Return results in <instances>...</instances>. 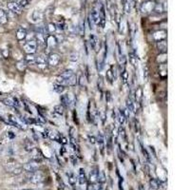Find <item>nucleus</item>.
<instances>
[{
	"label": "nucleus",
	"instance_id": "nucleus-51",
	"mask_svg": "<svg viewBox=\"0 0 190 190\" xmlns=\"http://www.w3.org/2000/svg\"><path fill=\"white\" fill-rule=\"evenodd\" d=\"M88 142H89L90 143H92V144H93V143H96V137L93 136V135H88Z\"/></svg>",
	"mask_w": 190,
	"mask_h": 190
},
{
	"label": "nucleus",
	"instance_id": "nucleus-23",
	"mask_svg": "<svg viewBox=\"0 0 190 190\" xmlns=\"http://www.w3.org/2000/svg\"><path fill=\"white\" fill-rule=\"evenodd\" d=\"M23 147H24V149L26 151H28V152H31L33 148H35V146H34V143L32 140L30 139H25L24 141V143H23Z\"/></svg>",
	"mask_w": 190,
	"mask_h": 190
},
{
	"label": "nucleus",
	"instance_id": "nucleus-37",
	"mask_svg": "<svg viewBox=\"0 0 190 190\" xmlns=\"http://www.w3.org/2000/svg\"><path fill=\"white\" fill-rule=\"evenodd\" d=\"M53 112L56 113L58 115H63L65 112V107L63 106L62 105H57L53 107Z\"/></svg>",
	"mask_w": 190,
	"mask_h": 190
},
{
	"label": "nucleus",
	"instance_id": "nucleus-44",
	"mask_svg": "<svg viewBox=\"0 0 190 190\" xmlns=\"http://www.w3.org/2000/svg\"><path fill=\"white\" fill-rule=\"evenodd\" d=\"M26 63L22 60V61H19V62H17V64H16V68L18 69V70H20V71H23L26 69Z\"/></svg>",
	"mask_w": 190,
	"mask_h": 190
},
{
	"label": "nucleus",
	"instance_id": "nucleus-54",
	"mask_svg": "<svg viewBox=\"0 0 190 190\" xmlns=\"http://www.w3.org/2000/svg\"><path fill=\"white\" fill-rule=\"evenodd\" d=\"M7 135H8V136L9 137H10V139L12 140V139H13L14 137H15V134H13V132H11V131H9L8 133H7Z\"/></svg>",
	"mask_w": 190,
	"mask_h": 190
},
{
	"label": "nucleus",
	"instance_id": "nucleus-35",
	"mask_svg": "<svg viewBox=\"0 0 190 190\" xmlns=\"http://www.w3.org/2000/svg\"><path fill=\"white\" fill-rule=\"evenodd\" d=\"M106 181V173L105 171H99V174H98V179H97V183L99 184H105Z\"/></svg>",
	"mask_w": 190,
	"mask_h": 190
},
{
	"label": "nucleus",
	"instance_id": "nucleus-45",
	"mask_svg": "<svg viewBox=\"0 0 190 190\" xmlns=\"http://www.w3.org/2000/svg\"><path fill=\"white\" fill-rule=\"evenodd\" d=\"M118 135L123 139V140H126V134H125V130L123 126L121 125L120 128L118 129Z\"/></svg>",
	"mask_w": 190,
	"mask_h": 190
},
{
	"label": "nucleus",
	"instance_id": "nucleus-31",
	"mask_svg": "<svg viewBox=\"0 0 190 190\" xmlns=\"http://www.w3.org/2000/svg\"><path fill=\"white\" fill-rule=\"evenodd\" d=\"M121 78H122V82L124 85L128 84L129 83V72L125 69H124L122 71H121Z\"/></svg>",
	"mask_w": 190,
	"mask_h": 190
},
{
	"label": "nucleus",
	"instance_id": "nucleus-1",
	"mask_svg": "<svg viewBox=\"0 0 190 190\" xmlns=\"http://www.w3.org/2000/svg\"><path fill=\"white\" fill-rule=\"evenodd\" d=\"M4 167L8 173H11L13 175H19L23 171L22 166L13 160H10L9 162H7V164L4 166Z\"/></svg>",
	"mask_w": 190,
	"mask_h": 190
},
{
	"label": "nucleus",
	"instance_id": "nucleus-4",
	"mask_svg": "<svg viewBox=\"0 0 190 190\" xmlns=\"http://www.w3.org/2000/svg\"><path fill=\"white\" fill-rule=\"evenodd\" d=\"M154 7H155V2L153 1V0H146V1H143V4L141 5L140 10H141L142 13L148 14L153 12Z\"/></svg>",
	"mask_w": 190,
	"mask_h": 190
},
{
	"label": "nucleus",
	"instance_id": "nucleus-10",
	"mask_svg": "<svg viewBox=\"0 0 190 190\" xmlns=\"http://www.w3.org/2000/svg\"><path fill=\"white\" fill-rule=\"evenodd\" d=\"M60 102H61V105L64 107H69L72 105V103H73V98L71 97V94H69V93L61 94Z\"/></svg>",
	"mask_w": 190,
	"mask_h": 190
},
{
	"label": "nucleus",
	"instance_id": "nucleus-52",
	"mask_svg": "<svg viewBox=\"0 0 190 190\" xmlns=\"http://www.w3.org/2000/svg\"><path fill=\"white\" fill-rule=\"evenodd\" d=\"M88 24H89V29L90 30H93L94 29V23L91 19V17L88 16Z\"/></svg>",
	"mask_w": 190,
	"mask_h": 190
},
{
	"label": "nucleus",
	"instance_id": "nucleus-29",
	"mask_svg": "<svg viewBox=\"0 0 190 190\" xmlns=\"http://www.w3.org/2000/svg\"><path fill=\"white\" fill-rule=\"evenodd\" d=\"M67 177H68V181H69V184L73 186L76 184V181H77L75 174L73 172H71V171H69V172H67Z\"/></svg>",
	"mask_w": 190,
	"mask_h": 190
},
{
	"label": "nucleus",
	"instance_id": "nucleus-19",
	"mask_svg": "<svg viewBox=\"0 0 190 190\" xmlns=\"http://www.w3.org/2000/svg\"><path fill=\"white\" fill-rule=\"evenodd\" d=\"M78 182L81 185H83L85 184H87L88 182V178H87V175H86V172H85V169L84 168H80L79 169V173H78Z\"/></svg>",
	"mask_w": 190,
	"mask_h": 190
},
{
	"label": "nucleus",
	"instance_id": "nucleus-18",
	"mask_svg": "<svg viewBox=\"0 0 190 190\" xmlns=\"http://www.w3.org/2000/svg\"><path fill=\"white\" fill-rule=\"evenodd\" d=\"M31 153H32V160H33V161H35V162H40L41 161H42V159H43V155H42V153H41V151L38 149V148H33L32 151H31Z\"/></svg>",
	"mask_w": 190,
	"mask_h": 190
},
{
	"label": "nucleus",
	"instance_id": "nucleus-42",
	"mask_svg": "<svg viewBox=\"0 0 190 190\" xmlns=\"http://www.w3.org/2000/svg\"><path fill=\"white\" fill-rule=\"evenodd\" d=\"M140 147H141V150H142L143 154V157L146 158V160H147V162H151V159H150V156H149V154H148V152H147V150L146 148H144V147H143L142 143H140Z\"/></svg>",
	"mask_w": 190,
	"mask_h": 190
},
{
	"label": "nucleus",
	"instance_id": "nucleus-25",
	"mask_svg": "<svg viewBox=\"0 0 190 190\" xmlns=\"http://www.w3.org/2000/svg\"><path fill=\"white\" fill-rule=\"evenodd\" d=\"M35 59L36 56H34V54H27L25 56L24 62L26 63V65H35Z\"/></svg>",
	"mask_w": 190,
	"mask_h": 190
},
{
	"label": "nucleus",
	"instance_id": "nucleus-3",
	"mask_svg": "<svg viewBox=\"0 0 190 190\" xmlns=\"http://www.w3.org/2000/svg\"><path fill=\"white\" fill-rule=\"evenodd\" d=\"M9 117V123H10L11 125H13V126H15V128L19 129L21 130H25L27 129V124L26 122L24 121L23 118H17L16 116L14 115H12V114H9L8 115Z\"/></svg>",
	"mask_w": 190,
	"mask_h": 190
},
{
	"label": "nucleus",
	"instance_id": "nucleus-11",
	"mask_svg": "<svg viewBox=\"0 0 190 190\" xmlns=\"http://www.w3.org/2000/svg\"><path fill=\"white\" fill-rule=\"evenodd\" d=\"M7 6H8L9 10H10L13 13H15V14H21L22 13L23 8L19 4H18L16 1H10V2H8Z\"/></svg>",
	"mask_w": 190,
	"mask_h": 190
},
{
	"label": "nucleus",
	"instance_id": "nucleus-27",
	"mask_svg": "<svg viewBox=\"0 0 190 190\" xmlns=\"http://www.w3.org/2000/svg\"><path fill=\"white\" fill-rule=\"evenodd\" d=\"M117 119H118V122H119L120 125H123L125 123L126 115H125V110H119V111H118V115H117Z\"/></svg>",
	"mask_w": 190,
	"mask_h": 190
},
{
	"label": "nucleus",
	"instance_id": "nucleus-5",
	"mask_svg": "<svg viewBox=\"0 0 190 190\" xmlns=\"http://www.w3.org/2000/svg\"><path fill=\"white\" fill-rule=\"evenodd\" d=\"M37 43L35 40H30L24 45L23 50L27 54H34L37 50Z\"/></svg>",
	"mask_w": 190,
	"mask_h": 190
},
{
	"label": "nucleus",
	"instance_id": "nucleus-47",
	"mask_svg": "<svg viewBox=\"0 0 190 190\" xmlns=\"http://www.w3.org/2000/svg\"><path fill=\"white\" fill-rule=\"evenodd\" d=\"M143 81H147L148 79V69L147 65H144L143 67Z\"/></svg>",
	"mask_w": 190,
	"mask_h": 190
},
{
	"label": "nucleus",
	"instance_id": "nucleus-39",
	"mask_svg": "<svg viewBox=\"0 0 190 190\" xmlns=\"http://www.w3.org/2000/svg\"><path fill=\"white\" fill-rule=\"evenodd\" d=\"M159 73L162 77H166L167 75V69H166V64H161L160 65V72Z\"/></svg>",
	"mask_w": 190,
	"mask_h": 190
},
{
	"label": "nucleus",
	"instance_id": "nucleus-2",
	"mask_svg": "<svg viewBox=\"0 0 190 190\" xmlns=\"http://www.w3.org/2000/svg\"><path fill=\"white\" fill-rule=\"evenodd\" d=\"M27 179H28L30 183L37 184H41L42 182H44L45 176L41 171L36 170L34 172H29L28 175H27Z\"/></svg>",
	"mask_w": 190,
	"mask_h": 190
},
{
	"label": "nucleus",
	"instance_id": "nucleus-12",
	"mask_svg": "<svg viewBox=\"0 0 190 190\" xmlns=\"http://www.w3.org/2000/svg\"><path fill=\"white\" fill-rule=\"evenodd\" d=\"M35 65L37 66L39 69H44L48 67V61H47V57L45 55H38L36 56L35 59Z\"/></svg>",
	"mask_w": 190,
	"mask_h": 190
},
{
	"label": "nucleus",
	"instance_id": "nucleus-17",
	"mask_svg": "<svg viewBox=\"0 0 190 190\" xmlns=\"http://www.w3.org/2000/svg\"><path fill=\"white\" fill-rule=\"evenodd\" d=\"M89 16L91 17L94 25H99V22H100V13H99V9L93 8L91 13H90V14H89Z\"/></svg>",
	"mask_w": 190,
	"mask_h": 190
},
{
	"label": "nucleus",
	"instance_id": "nucleus-48",
	"mask_svg": "<svg viewBox=\"0 0 190 190\" xmlns=\"http://www.w3.org/2000/svg\"><path fill=\"white\" fill-rule=\"evenodd\" d=\"M55 25H56V28L59 29V30H61V31H64V30L67 29V25H66V22H65L64 20L59 21V22H58L57 24H55Z\"/></svg>",
	"mask_w": 190,
	"mask_h": 190
},
{
	"label": "nucleus",
	"instance_id": "nucleus-30",
	"mask_svg": "<svg viewBox=\"0 0 190 190\" xmlns=\"http://www.w3.org/2000/svg\"><path fill=\"white\" fill-rule=\"evenodd\" d=\"M8 22V14L4 10L0 9V26H3Z\"/></svg>",
	"mask_w": 190,
	"mask_h": 190
},
{
	"label": "nucleus",
	"instance_id": "nucleus-7",
	"mask_svg": "<svg viewBox=\"0 0 190 190\" xmlns=\"http://www.w3.org/2000/svg\"><path fill=\"white\" fill-rule=\"evenodd\" d=\"M59 41L57 37L53 34H48L46 36V40H45V45H47L48 49H55L57 47Z\"/></svg>",
	"mask_w": 190,
	"mask_h": 190
},
{
	"label": "nucleus",
	"instance_id": "nucleus-26",
	"mask_svg": "<svg viewBox=\"0 0 190 190\" xmlns=\"http://www.w3.org/2000/svg\"><path fill=\"white\" fill-rule=\"evenodd\" d=\"M142 101H143V89L142 88H138L136 89V91H135V102L141 105Z\"/></svg>",
	"mask_w": 190,
	"mask_h": 190
},
{
	"label": "nucleus",
	"instance_id": "nucleus-55",
	"mask_svg": "<svg viewBox=\"0 0 190 190\" xmlns=\"http://www.w3.org/2000/svg\"><path fill=\"white\" fill-rule=\"evenodd\" d=\"M118 155H119V158H120V160L122 161V162H124V159H123V154H121V149H120V146H119V147H118Z\"/></svg>",
	"mask_w": 190,
	"mask_h": 190
},
{
	"label": "nucleus",
	"instance_id": "nucleus-16",
	"mask_svg": "<svg viewBox=\"0 0 190 190\" xmlns=\"http://www.w3.org/2000/svg\"><path fill=\"white\" fill-rule=\"evenodd\" d=\"M125 106H126V110H128L129 112L136 113V105H135V102L133 101L132 98H130V97L126 98Z\"/></svg>",
	"mask_w": 190,
	"mask_h": 190
},
{
	"label": "nucleus",
	"instance_id": "nucleus-43",
	"mask_svg": "<svg viewBox=\"0 0 190 190\" xmlns=\"http://www.w3.org/2000/svg\"><path fill=\"white\" fill-rule=\"evenodd\" d=\"M118 61H119V65L124 66V67L125 66V64H126V57H125V54H123V53L119 54Z\"/></svg>",
	"mask_w": 190,
	"mask_h": 190
},
{
	"label": "nucleus",
	"instance_id": "nucleus-22",
	"mask_svg": "<svg viewBox=\"0 0 190 190\" xmlns=\"http://www.w3.org/2000/svg\"><path fill=\"white\" fill-rule=\"evenodd\" d=\"M99 44V40L95 34H90L89 35V46L92 50H97V46Z\"/></svg>",
	"mask_w": 190,
	"mask_h": 190
},
{
	"label": "nucleus",
	"instance_id": "nucleus-13",
	"mask_svg": "<svg viewBox=\"0 0 190 190\" xmlns=\"http://www.w3.org/2000/svg\"><path fill=\"white\" fill-rule=\"evenodd\" d=\"M98 174H99V168L97 166H93L89 171V175H88V181L90 184H94L97 183V179H98Z\"/></svg>",
	"mask_w": 190,
	"mask_h": 190
},
{
	"label": "nucleus",
	"instance_id": "nucleus-9",
	"mask_svg": "<svg viewBox=\"0 0 190 190\" xmlns=\"http://www.w3.org/2000/svg\"><path fill=\"white\" fill-rule=\"evenodd\" d=\"M106 80L110 84H112L113 81H115V79L117 78V70H116V67L114 65H111L110 68L106 70Z\"/></svg>",
	"mask_w": 190,
	"mask_h": 190
},
{
	"label": "nucleus",
	"instance_id": "nucleus-46",
	"mask_svg": "<svg viewBox=\"0 0 190 190\" xmlns=\"http://www.w3.org/2000/svg\"><path fill=\"white\" fill-rule=\"evenodd\" d=\"M79 53L78 52H73V53H70L69 54V61L71 62H77L79 60Z\"/></svg>",
	"mask_w": 190,
	"mask_h": 190
},
{
	"label": "nucleus",
	"instance_id": "nucleus-57",
	"mask_svg": "<svg viewBox=\"0 0 190 190\" xmlns=\"http://www.w3.org/2000/svg\"><path fill=\"white\" fill-rule=\"evenodd\" d=\"M121 1H122V4H123V6L126 3V2H128L129 1V0H121Z\"/></svg>",
	"mask_w": 190,
	"mask_h": 190
},
{
	"label": "nucleus",
	"instance_id": "nucleus-8",
	"mask_svg": "<svg viewBox=\"0 0 190 190\" xmlns=\"http://www.w3.org/2000/svg\"><path fill=\"white\" fill-rule=\"evenodd\" d=\"M48 66L50 67H56L60 62V55L56 52H50L47 57Z\"/></svg>",
	"mask_w": 190,
	"mask_h": 190
},
{
	"label": "nucleus",
	"instance_id": "nucleus-32",
	"mask_svg": "<svg viewBox=\"0 0 190 190\" xmlns=\"http://www.w3.org/2000/svg\"><path fill=\"white\" fill-rule=\"evenodd\" d=\"M66 88L64 86H62L58 83H54L53 84V90L55 91L56 93H59V94H62L63 92L65 91Z\"/></svg>",
	"mask_w": 190,
	"mask_h": 190
},
{
	"label": "nucleus",
	"instance_id": "nucleus-21",
	"mask_svg": "<svg viewBox=\"0 0 190 190\" xmlns=\"http://www.w3.org/2000/svg\"><path fill=\"white\" fill-rule=\"evenodd\" d=\"M27 35H28V33H27V31L24 28H19V29L16 31L15 36H16V38H17L18 41H23V40H25L26 37H27Z\"/></svg>",
	"mask_w": 190,
	"mask_h": 190
},
{
	"label": "nucleus",
	"instance_id": "nucleus-38",
	"mask_svg": "<svg viewBox=\"0 0 190 190\" xmlns=\"http://www.w3.org/2000/svg\"><path fill=\"white\" fill-rule=\"evenodd\" d=\"M2 102H3L6 106H13V107H14V100H13V97H6V98L3 99Z\"/></svg>",
	"mask_w": 190,
	"mask_h": 190
},
{
	"label": "nucleus",
	"instance_id": "nucleus-36",
	"mask_svg": "<svg viewBox=\"0 0 190 190\" xmlns=\"http://www.w3.org/2000/svg\"><path fill=\"white\" fill-rule=\"evenodd\" d=\"M167 53H160L158 57H157V62L159 64H166L167 61Z\"/></svg>",
	"mask_w": 190,
	"mask_h": 190
},
{
	"label": "nucleus",
	"instance_id": "nucleus-58",
	"mask_svg": "<svg viewBox=\"0 0 190 190\" xmlns=\"http://www.w3.org/2000/svg\"><path fill=\"white\" fill-rule=\"evenodd\" d=\"M0 153H1V147H0Z\"/></svg>",
	"mask_w": 190,
	"mask_h": 190
},
{
	"label": "nucleus",
	"instance_id": "nucleus-20",
	"mask_svg": "<svg viewBox=\"0 0 190 190\" xmlns=\"http://www.w3.org/2000/svg\"><path fill=\"white\" fill-rule=\"evenodd\" d=\"M157 50L160 53H166L167 52V42L166 40H162L157 42Z\"/></svg>",
	"mask_w": 190,
	"mask_h": 190
},
{
	"label": "nucleus",
	"instance_id": "nucleus-49",
	"mask_svg": "<svg viewBox=\"0 0 190 190\" xmlns=\"http://www.w3.org/2000/svg\"><path fill=\"white\" fill-rule=\"evenodd\" d=\"M17 3L19 4L22 8H25L30 4V0H19Z\"/></svg>",
	"mask_w": 190,
	"mask_h": 190
},
{
	"label": "nucleus",
	"instance_id": "nucleus-24",
	"mask_svg": "<svg viewBox=\"0 0 190 190\" xmlns=\"http://www.w3.org/2000/svg\"><path fill=\"white\" fill-rule=\"evenodd\" d=\"M149 185H150V188L151 189H154V190H158L160 189L161 185H162V183L161 181L156 179V178H152L150 181H149Z\"/></svg>",
	"mask_w": 190,
	"mask_h": 190
},
{
	"label": "nucleus",
	"instance_id": "nucleus-6",
	"mask_svg": "<svg viewBox=\"0 0 190 190\" xmlns=\"http://www.w3.org/2000/svg\"><path fill=\"white\" fill-rule=\"evenodd\" d=\"M23 170H25L27 173L29 172H34V171L39 169V162H35L33 160H31L30 162H27L25 165L22 166Z\"/></svg>",
	"mask_w": 190,
	"mask_h": 190
},
{
	"label": "nucleus",
	"instance_id": "nucleus-34",
	"mask_svg": "<svg viewBox=\"0 0 190 190\" xmlns=\"http://www.w3.org/2000/svg\"><path fill=\"white\" fill-rule=\"evenodd\" d=\"M87 190H103V186L101 184L99 183H94V184H88Z\"/></svg>",
	"mask_w": 190,
	"mask_h": 190
},
{
	"label": "nucleus",
	"instance_id": "nucleus-33",
	"mask_svg": "<svg viewBox=\"0 0 190 190\" xmlns=\"http://www.w3.org/2000/svg\"><path fill=\"white\" fill-rule=\"evenodd\" d=\"M88 82V79L86 77V74H80L79 78H77V84L80 86V87H85L86 84Z\"/></svg>",
	"mask_w": 190,
	"mask_h": 190
},
{
	"label": "nucleus",
	"instance_id": "nucleus-28",
	"mask_svg": "<svg viewBox=\"0 0 190 190\" xmlns=\"http://www.w3.org/2000/svg\"><path fill=\"white\" fill-rule=\"evenodd\" d=\"M129 62H130V64L136 69L137 67H138V57H137V55L135 53H133V52H130L129 53Z\"/></svg>",
	"mask_w": 190,
	"mask_h": 190
},
{
	"label": "nucleus",
	"instance_id": "nucleus-41",
	"mask_svg": "<svg viewBox=\"0 0 190 190\" xmlns=\"http://www.w3.org/2000/svg\"><path fill=\"white\" fill-rule=\"evenodd\" d=\"M96 142L98 143V144H99V147H100L101 150H103V148H104V136H103L101 133H99L98 137L96 138Z\"/></svg>",
	"mask_w": 190,
	"mask_h": 190
},
{
	"label": "nucleus",
	"instance_id": "nucleus-40",
	"mask_svg": "<svg viewBox=\"0 0 190 190\" xmlns=\"http://www.w3.org/2000/svg\"><path fill=\"white\" fill-rule=\"evenodd\" d=\"M47 30H48V32L50 34L51 33H54L56 31H57V28H56V25L54 23H49L48 24V27H47Z\"/></svg>",
	"mask_w": 190,
	"mask_h": 190
},
{
	"label": "nucleus",
	"instance_id": "nucleus-50",
	"mask_svg": "<svg viewBox=\"0 0 190 190\" xmlns=\"http://www.w3.org/2000/svg\"><path fill=\"white\" fill-rule=\"evenodd\" d=\"M58 143H60L61 144H67L68 143V139L63 136V135H61L59 140H58Z\"/></svg>",
	"mask_w": 190,
	"mask_h": 190
},
{
	"label": "nucleus",
	"instance_id": "nucleus-14",
	"mask_svg": "<svg viewBox=\"0 0 190 190\" xmlns=\"http://www.w3.org/2000/svg\"><path fill=\"white\" fill-rule=\"evenodd\" d=\"M31 18L34 23H38V22L42 21V19L44 18V13L41 10H34L32 13Z\"/></svg>",
	"mask_w": 190,
	"mask_h": 190
},
{
	"label": "nucleus",
	"instance_id": "nucleus-56",
	"mask_svg": "<svg viewBox=\"0 0 190 190\" xmlns=\"http://www.w3.org/2000/svg\"><path fill=\"white\" fill-rule=\"evenodd\" d=\"M138 190H146V189H144V187H143V186L142 184H140V186H139Z\"/></svg>",
	"mask_w": 190,
	"mask_h": 190
},
{
	"label": "nucleus",
	"instance_id": "nucleus-15",
	"mask_svg": "<svg viewBox=\"0 0 190 190\" xmlns=\"http://www.w3.org/2000/svg\"><path fill=\"white\" fill-rule=\"evenodd\" d=\"M153 39H154L156 42L162 41V40H166V31L160 30V31L155 32L154 33H153Z\"/></svg>",
	"mask_w": 190,
	"mask_h": 190
},
{
	"label": "nucleus",
	"instance_id": "nucleus-53",
	"mask_svg": "<svg viewBox=\"0 0 190 190\" xmlns=\"http://www.w3.org/2000/svg\"><path fill=\"white\" fill-rule=\"evenodd\" d=\"M70 160H71L72 164H73L74 166H76V165H77V159H76V156H74V155H71V156H70Z\"/></svg>",
	"mask_w": 190,
	"mask_h": 190
}]
</instances>
